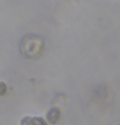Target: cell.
Returning a JSON list of instances; mask_svg holds the SVG:
<instances>
[{"instance_id":"obj_1","label":"cell","mask_w":120,"mask_h":125,"mask_svg":"<svg viewBox=\"0 0 120 125\" xmlns=\"http://www.w3.org/2000/svg\"><path fill=\"white\" fill-rule=\"evenodd\" d=\"M44 42L40 37L34 34H28L24 37L22 43V49L28 58H37L43 52Z\"/></svg>"},{"instance_id":"obj_2","label":"cell","mask_w":120,"mask_h":125,"mask_svg":"<svg viewBox=\"0 0 120 125\" xmlns=\"http://www.w3.org/2000/svg\"><path fill=\"white\" fill-rule=\"evenodd\" d=\"M21 125H48V124L41 117L27 116L22 119Z\"/></svg>"},{"instance_id":"obj_3","label":"cell","mask_w":120,"mask_h":125,"mask_svg":"<svg viewBox=\"0 0 120 125\" xmlns=\"http://www.w3.org/2000/svg\"><path fill=\"white\" fill-rule=\"evenodd\" d=\"M59 115H60V112L58 111V110L53 108V109L50 110V111L48 113L47 116H48L49 121L53 124V123H55L58 120V119L59 118Z\"/></svg>"},{"instance_id":"obj_4","label":"cell","mask_w":120,"mask_h":125,"mask_svg":"<svg viewBox=\"0 0 120 125\" xmlns=\"http://www.w3.org/2000/svg\"><path fill=\"white\" fill-rule=\"evenodd\" d=\"M7 92V86L3 82H0V96H3Z\"/></svg>"}]
</instances>
